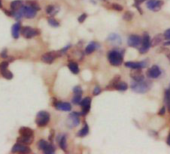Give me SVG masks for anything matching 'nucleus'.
<instances>
[{
	"mask_svg": "<svg viewBox=\"0 0 170 154\" xmlns=\"http://www.w3.org/2000/svg\"><path fill=\"white\" fill-rule=\"evenodd\" d=\"M123 53L124 50H118V49H113L109 51L107 54L109 63L113 66H120L123 62Z\"/></svg>",
	"mask_w": 170,
	"mask_h": 154,
	"instance_id": "1",
	"label": "nucleus"
},
{
	"mask_svg": "<svg viewBox=\"0 0 170 154\" xmlns=\"http://www.w3.org/2000/svg\"><path fill=\"white\" fill-rule=\"evenodd\" d=\"M150 86H151V83L147 80H143V81H140V82H137V81H133L130 87L131 89L136 92V93H146L147 91H149L150 89Z\"/></svg>",
	"mask_w": 170,
	"mask_h": 154,
	"instance_id": "2",
	"label": "nucleus"
},
{
	"mask_svg": "<svg viewBox=\"0 0 170 154\" xmlns=\"http://www.w3.org/2000/svg\"><path fill=\"white\" fill-rule=\"evenodd\" d=\"M50 121V114L48 113L47 111H39L37 115H36V119H35V122L37 126L39 127H44L46 126L49 123Z\"/></svg>",
	"mask_w": 170,
	"mask_h": 154,
	"instance_id": "3",
	"label": "nucleus"
},
{
	"mask_svg": "<svg viewBox=\"0 0 170 154\" xmlns=\"http://www.w3.org/2000/svg\"><path fill=\"white\" fill-rule=\"evenodd\" d=\"M38 149L43 151L45 154H53L55 152V147L51 144V143L41 139L38 141Z\"/></svg>",
	"mask_w": 170,
	"mask_h": 154,
	"instance_id": "4",
	"label": "nucleus"
},
{
	"mask_svg": "<svg viewBox=\"0 0 170 154\" xmlns=\"http://www.w3.org/2000/svg\"><path fill=\"white\" fill-rule=\"evenodd\" d=\"M150 47H151V39L149 37V35L147 33H145L143 35L141 46L139 47V52L141 54L146 53V52H148V50Z\"/></svg>",
	"mask_w": 170,
	"mask_h": 154,
	"instance_id": "5",
	"label": "nucleus"
},
{
	"mask_svg": "<svg viewBox=\"0 0 170 154\" xmlns=\"http://www.w3.org/2000/svg\"><path fill=\"white\" fill-rule=\"evenodd\" d=\"M60 55H61V53H60V52H55V51H50V52L44 53L42 56H41V60H42L43 62L47 63V64H51V63H52L56 58H58Z\"/></svg>",
	"mask_w": 170,
	"mask_h": 154,
	"instance_id": "6",
	"label": "nucleus"
},
{
	"mask_svg": "<svg viewBox=\"0 0 170 154\" xmlns=\"http://www.w3.org/2000/svg\"><path fill=\"white\" fill-rule=\"evenodd\" d=\"M163 0H148L146 2V6L151 11H159L163 6Z\"/></svg>",
	"mask_w": 170,
	"mask_h": 154,
	"instance_id": "7",
	"label": "nucleus"
},
{
	"mask_svg": "<svg viewBox=\"0 0 170 154\" xmlns=\"http://www.w3.org/2000/svg\"><path fill=\"white\" fill-rule=\"evenodd\" d=\"M11 152L12 153H31V149H30V147L27 146V144L17 142L16 144L12 147Z\"/></svg>",
	"mask_w": 170,
	"mask_h": 154,
	"instance_id": "8",
	"label": "nucleus"
},
{
	"mask_svg": "<svg viewBox=\"0 0 170 154\" xmlns=\"http://www.w3.org/2000/svg\"><path fill=\"white\" fill-rule=\"evenodd\" d=\"M21 33L23 35V37H25L26 39H29V38H32V37L36 36V35H39L40 30L26 26V27H23L21 29Z\"/></svg>",
	"mask_w": 170,
	"mask_h": 154,
	"instance_id": "9",
	"label": "nucleus"
},
{
	"mask_svg": "<svg viewBox=\"0 0 170 154\" xmlns=\"http://www.w3.org/2000/svg\"><path fill=\"white\" fill-rule=\"evenodd\" d=\"M22 9V12L24 14V17H26L28 19H32L35 17L36 13H37V10L34 9L31 5L28 4V5H23L21 7Z\"/></svg>",
	"mask_w": 170,
	"mask_h": 154,
	"instance_id": "10",
	"label": "nucleus"
},
{
	"mask_svg": "<svg viewBox=\"0 0 170 154\" xmlns=\"http://www.w3.org/2000/svg\"><path fill=\"white\" fill-rule=\"evenodd\" d=\"M142 43V38L138 35H130L128 37V41H127V44L130 46V47L133 48H139L141 46Z\"/></svg>",
	"mask_w": 170,
	"mask_h": 154,
	"instance_id": "11",
	"label": "nucleus"
},
{
	"mask_svg": "<svg viewBox=\"0 0 170 154\" xmlns=\"http://www.w3.org/2000/svg\"><path fill=\"white\" fill-rule=\"evenodd\" d=\"M79 113L78 112H72L68 116V121L67 124L69 127H76L77 125H79L80 123V118H79Z\"/></svg>",
	"mask_w": 170,
	"mask_h": 154,
	"instance_id": "12",
	"label": "nucleus"
},
{
	"mask_svg": "<svg viewBox=\"0 0 170 154\" xmlns=\"http://www.w3.org/2000/svg\"><path fill=\"white\" fill-rule=\"evenodd\" d=\"M146 75L150 79H156L161 75V70H160V68L158 67V65H153L147 70Z\"/></svg>",
	"mask_w": 170,
	"mask_h": 154,
	"instance_id": "13",
	"label": "nucleus"
},
{
	"mask_svg": "<svg viewBox=\"0 0 170 154\" xmlns=\"http://www.w3.org/2000/svg\"><path fill=\"white\" fill-rule=\"evenodd\" d=\"M79 105L81 106V115H86L90 110V106H91V98L90 97H85L84 99H82L81 102L79 103Z\"/></svg>",
	"mask_w": 170,
	"mask_h": 154,
	"instance_id": "14",
	"label": "nucleus"
},
{
	"mask_svg": "<svg viewBox=\"0 0 170 154\" xmlns=\"http://www.w3.org/2000/svg\"><path fill=\"white\" fill-rule=\"evenodd\" d=\"M126 67L131 68V69H141V68H145L147 66V61H139V62H135V61H127L124 63Z\"/></svg>",
	"mask_w": 170,
	"mask_h": 154,
	"instance_id": "15",
	"label": "nucleus"
},
{
	"mask_svg": "<svg viewBox=\"0 0 170 154\" xmlns=\"http://www.w3.org/2000/svg\"><path fill=\"white\" fill-rule=\"evenodd\" d=\"M54 107L57 110H60V111H71V108L72 106L70 103L68 102H62V101H55L53 103Z\"/></svg>",
	"mask_w": 170,
	"mask_h": 154,
	"instance_id": "16",
	"label": "nucleus"
},
{
	"mask_svg": "<svg viewBox=\"0 0 170 154\" xmlns=\"http://www.w3.org/2000/svg\"><path fill=\"white\" fill-rule=\"evenodd\" d=\"M107 40H108V42H110L114 46H118V45H120L122 43V39L117 33H111L109 36H108Z\"/></svg>",
	"mask_w": 170,
	"mask_h": 154,
	"instance_id": "17",
	"label": "nucleus"
},
{
	"mask_svg": "<svg viewBox=\"0 0 170 154\" xmlns=\"http://www.w3.org/2000/svg\"><path fill=\"white\" fill-rule=\"evenodd\" d=\"M20 30H21V24H20L19 22H16L15 24L12 25L11 33H12V37L14 39H18L19 35H20Z\"/></svg>",
	"mask_w": 170,
	"mask_h": 154,
	"instance_id": "18",
	"label": "nucleus"
},
{
	"mask_svg": "<svg viewBox=\"0 0 170 154\" xmlns=\"http://www.w3.org/2000/svg\"><path fill=\"white\" fill-rule=\"evenodd\" d=\"M100 47V45L95 42V41H91V42L86 46V48H85V52L86 54H91L92 52H94V51L96 49H98Z\"/></svg>",
	"mask_w": 170,
	"mask_h": 154,
	"instance_id": "19",
	"label": "nucleus"
},
{
	"mask_svg": "<svg viewBox=\"0 0 170 154\" xmlns=\"http://www.w3.org/2000/svg\"><path fill=\"white\" fill-rule=\"evenodd\" d=\"M58 144L60 146V148L62 149L63 151H67V143H66V135L62 134V135H59L58 138Z\"/></svg>",
	"mask_w": 170,
	"mask_h": 154,
	"instance_id": "20",
	"label": "nucleus"
},
{
	"mask_svg": "<svg viewBox=\"0 0 170 154\" xmlns=\"http://www.w3.org/2000/svg\"><path fill=\"white\" fill-rule=\"evenodd\" d=\"M19 134L24 135V136H33L34 132L31 128H29V127H20L19 128Z\"/></svg>",
	"mask_w": 170,
	"mask_h": 154,
	"instance_id": "21",
	"label": "nucleus"
},
{
	"mask_svg": "<svg viewBox=\"0 0 170 154\" xmlns=\"http://www.w3.org/2000/svg\"><path fill=\"white\" fill-rule=\"evenodd\" d=\"M23 6V1L22 0H14L11 3H10V9L11 11H15V10H18Z\"/></svg>",
	"mask_w": 170,
	"mask_h": 154,
	"instance_id": "22",
	"label": "nucleus"
},
{
	"mask_svg": "<svg viewBox=\"0 0 170 154\" xmlns=\"http://www.w3.org/2000/svg\"><path fill=\"white\" fill-rule=\"evenodd\" d=\"M17 142H21L24 144H31L33 142V136H24V135H20V137L17 139Z\"/></svg>",
	"mask_w": 170,
	"mask_h": 154,
	"instance_id": "23",
	"label": "nucleus"
},
{
	"mask_svg": "<svg viewBox=\"0 0 170 154\" xmlns=\"http://www.w3.org/2000/svg\"><path fill=\"white\" fill-rule=\"evenodd\" d=\"M114 88L116 90H118V91H126L128 89V85H127V83H125L124 81L120 80V81H118L117 83L115 84Z\"/></svg>",
	"mask_w": 170,
	"mask_h": 154,
	"instance_id": "24",
	"label": "nucleus"
},
{
	"mask_svg": "<svg viewBox=\"0 0 170 154\" xmlns=\"http://www.w3.org/2000/svg\"><path fill=\"white\" fill-rule=\"evenodd\" d=\"M139 70H140V69H138V72H132V73H131L132 79L134 80V81H137V82H140V81L145 80V78H144V75L141 74V72H139Z\"/></svg>",
	"mask_w": 170,
	"mask_h": 154,
	"instance_id": "25",
	"label": "nucleus"
},
{
	"mask_svg": "<svg viewBox=\"0 0 170 154\" xmlns=\"http://www.w3.org/2000/svg\"><path fill=\"white\" fill-rule=\"evenodd\" d=\"M68 68L73 74H78L79 73V67H78V64L76 62H69L68 63Z\"/></svg>",
	"mask_w": 170,
	"mask_h": 154,
	"instance_id": "26",
	"label": "nucleus"
},
{
	"mask_svg": "<svg viewBox=\"0 0 170 154\" xmlns=\"http://www.w3.org/2000/svg\"><path fill=\"white\" fill-rule=\"evenodd\" d=\"M13 12V14H12V16L16 19V20H18V21H20L23 17H24V14H23V12H22V9L20 8V9H18V10H15V11H12Z\"/></svg>",
	"mask_w": 170,
	"mask_h": 154,
	"instance_id": "27",
	"label": "nucleus"
},
{
	"mask_svg": "<svg viewBox=\"0 0 170 154\" xmlns=\"http://www.w3.org/2000/svg\"><path fill=\"white\" fill-rule=\"evenodd\" d=\"M88 132H89V127L87 124H85L83 126V128H82V129L78 133H77V136H78V137H84V136H86L87 134H88Z\"/></svg>",
	"mask_w": 170,
	"mask_h": 154,
	"instance_id": "28",
	"label": "nucleus"
},
{
	"mask_svg": "<svg viewBox=\"0 0 170 154\" xmlns=\"http://www.w3.org/2000/svg\"><path fill=\"white\" fill-rule=\"evenodd\" d=\"M1 72V75L4 77V78H6L8 80L10 79H12L13 78V73L11 72V71H9L8 68L7 69H5V70H2V71H0Z\"/></svg>",
	"mask_w": 170,
	"mask_h": 154,
	"instance_id": "29",
	"label": "nucleus"
},
{
	"mask_svg": "<svg viewBox=\"0 0 170 154\" xmlns=\"http://www.w3.org/2000/svg\"><path fill=\"white\" fill-rule=\"evenodd\" d=\"M46 12L49 15H54L56 12H58V8L53 6V5H48V6L46 7Z\"/></svg>",
	"mask_w": 170,
	"mask_h": 154,
	"instance_id": "30",
	"label": "nucleus"
},
{
	"mask_svg": "<svg viewBox=\"0 0 170 154\" xmlns=\"http://www.w3.org/2000/svg\"><path fill=\"white\" fill-rule=\"evenodd\" d=\"M82 100V94H74V97L72 98V103L79 104Z\"/></svg>",
	"mask_w": 170,
	"mask_h": 154,
	"instance_id": "31",
	"label": "nucleus"
},
{
	"mask_svg": "<svg viewBox=\"0 0 170 154\" xmlns=\"http://www.w3.org/2000/svg\"><path fill=\"white\" fill-rule=\"evenodd\" d=\"M164 101H165L166 106L170 109V89H167L165 91V98H164Z\"/></svg>",
	"mask_w": 170,
	"mask_h": 154,
	"instance_id": "32",
	"label": "nucleus"
},
{
	"mask_svg": "<svg viewBox=\"0 0 170 154\" xmlns=\"http://www.w3.org/2000/svg\"><path fill=\"white\" fill-rule=\"evenodd\" d=\"M121 79H120V76H116V77H114L112 80H111V82H110V84L107 86V88H114V86H115V84L117 83L118 81H120Z\"/></svg>",
	"mask_w": 170,
	"mask_h": 154,
	"instance_id": "33",
	"label": "nucleus"
},
{
	"mask_svg": "<svg viewBox=\"0 0 170 154\" xmlns=\"http://www.w3.org/2000/svg\"><path fill=\"white\" fill-rule=\"evenodd\" d=\"M161 41H162V36H161V35H158V36L154 37V38H153V40H151V45L156 46L157 44L160 43Z\"/></svg>",
	"mask_w": 170,
	"mask_h": 154,
	"instance_id": "34",
	"label": "nucleus"
},
{
	"mask_svg": "<svg viewBox=\"0 0 170 154\" xmlns=\"http://www.w3.org/2000/svg\"><path fill=\"white\" fill-rule=\"evenodd\" d=\"M48 23H49V25H51V26H53V27H58L59 26V22L56 19H54L53 17H50L48 19Z\"/></svg>",
	"mask_w": 170,
	"mask_h": 154,
	"instance_id": "35",
	"label": "nucleus"
},
{
	"mask_svg": "<svg viewBox=\"0 0 170 154\" xmlns=\"http://www.w3.org/2000/svg\"><path fill=\"white\" fill-rule=\"evenodd\" d=\"M132 18H133V13L131 11H127L123 15V19L126 20V21H130Z\"/></svg>",
	"mask_w": 170,
	"mask_h": 154,
	"instance_id": "36",
	"label": "nucleus"
},
{
	"mask_svg": "<svg viewBox=\"0 0 170 154\" xmlns=\"http://www.w3.org/2000/svg\"><path fill=\"white\" fill-rule=\"evenodd\" d=\"M8 65H9L8 61H3V62H1V63H0V71L7 69V68H8Z\"/></svg>",
	"mask_w": 170,
	"mask_h": 154,
	"instance_id": "37",
	"label": "nucleus"
},
{
	"mask_svg": "<svg viewBox=\"0 0 170 154\" xmlns=\"http://www.w3.org/2000/svg\"><path fill=\"white\" fill-rule=\"evenodd\" d=\"M111 8L112 9H114V10H116V11H122L123 10V7L121 6V5H119V4H112L111 5Z\"/></svg>",
	"mask_w": 170,
	"mask_h": 154,
	"instance_id": "38",
	"label": "nucleus"
},
{
	"mask_svg": "<svg viewBox=\"0 0 170 154\" xmlns=\"http://www.w3.org/2000/svg\"><path fill=\"white\" fill-rule=\"evenodd\" d=\"M82 88L80 86H75L74 88H73V93L74 94H82Z\"/></svg>",
	"mask_w": 170,
	"mask_h": 154,
	"instance_id": "39",
	"label": "nucleus"
},
{
	"mask_svg": "<svg viewBox=\"0 0 170 154\" xmlns=\"http://www.w3.org/2000/svg\"><path fill=\"white\" fill-rule=\"evenodd\" d=\"M86 17H87V14H85V13L81 14L80 16L78 17V22H79V23H82V22H84V20L86 19Z\"/></svg>",
	"mask_w": 170,
	"mask_h": 154,
	"instance_id": "40",
	"label": "nucleus"
},
{
	"mask_svg": "<svg viewBox=\"0 0 170 154\" xmlns=\"http://www.w3.org/2000/svg\"><path fill=\"white\" fill-rule=\"evenodd\" d=\"M100 92H101V88L99 86H95L94 87V90H93V95H98V94H100Z\"/></svg>",
	"mask_w": 170,
	"mask_h": 154,
	"instance_id": "41",
	"label": "nucleus"
},
{
	"mask_svg": "<svg viewBox=\"0 0 170 154\" xmlns=\"http://www.w3.org/2000/svg\"><path fill=\"white\" fill-rule=\"evenodd\" d=\"M29 4L31 5V6H32L34 9L37 10V11H39V10H40V6H39V5L36 3V2H34V1H33V2H29Z\"/></svg>",
	"mask_w": 170,
	"mask_h": 154,
	"instance_id": "42",
	"label": "nucleus"
},
{
	"mask_svg": "<svg viewBox=\"0 0 170 154\" xmlns=\"http://www.w3.org/2000/svg\"><path fill=\"white\" fill-rule=\"evenodd\" d=\"M164 38L165 39H167V40H170V28L169 29H167L165 32H164Z\"/></svg>",
	"mask_w": 170,
	"mask_h": 154,
	"instance_id": "43",
	"label": "nucleus"
},
{
	"mask_svg": "<svg viewBox=\"0 0 170 154\" xmlns=\"http://www.w3.org/2000/svg\"><path fill=\"white\" fill-rule=\"evenodd\" d=\"M70 47H71V45H67V46H66V47H64V48H62V49H61V50L59 51V52H60L61 54H63V53H65L66 51H67V50H68Z\"/></svg>",
	"mask_w": 170,
	"mask_h": 154,
	"instance_id": "44",
	"label": "nucleus"
},
{
	"mask_svg": "<svg viewBox=\"0 0 170 154\" xmlns=\"http://www.w3.org/2000/svg\"><path fill=\"white\" fill-rule=\"evenodd\" d=\"M1 57L2 58H7V49H4L1 52Z\"/></svg>",
	"mask_w": 170,
	"mask_h": 154,
	"instance_id": "45",
	"label": "nucleus"
},
{
	"mask_svg": "<svg viewBox=\"0 0 170 154\" xmlns=\"http://www.w3.org/2000/svg\"><path fill=\"white\" fill-rule=\"evenodd\" d=\"M158 114H159V115H161V116H162V115H164V114H165V107L163 106L162 108H161L160 110H159Z\"/></svg>",
	"mask_w": 170,
	"mask_h": 154,
	"instance_id": "46",
	"label": "nucleus"
},
{
	"mask_svg": "<svg viewBox=\"0 0 170 154\" xmlns=\"http://www.w3.org/2000/svg\"><path fill=\"white\" fill-rule=\"evenodd\" d=\"M3 12L6 15H8V16H12V14H13V12H10V11H8V10H6V9H3Z\"/></svg>",
	"mask_w": 170,
	"mask_h": 154,
	"instance_id": "47",
	"label": "nucleus"
},
{
	"mask_svg": "<svg viewBox=\"0 0 170 154\" xmlns=\"http://www.w3.org/2000/svg\"><path fill=\"white\" fill-rule=\"evenodd\" d=\"M144 1H145V0H134V2H135V4H141V3H143Z\"/></svg>",
	"mask_w": 170,
	"mask_h": 154,
	"instance_id": "48",
	"label": "nucleus"
},
{
	"mask_svg": "<svg viewBox=\"0 0 170 154\" xmlns=\"http://www.w3.org/2000/svg\"><path fill=\"white\" fill-rule=\"evenodd\" d=\"M167 144L170 146V133H169V135H168V137H167Z\"/></svg>",
	"mask_w": 170,
	"mask_h": 154,
	"instance_id": "49",
	"label": "nucleus"
},
{
	"mask_svg": "<svg viewBox=\"0 0 170 154\" xmlns=\"http://www.w3.org/2000/svg\"><path fill=\"white\" fill-rule=\"evenodd\" d=\"M164 45H170V41H169V42H165V43H164Z\"/></svg>",
	"mask_w": 170,
	"mask_h": 154,
	"instance_id": "50",
	"label": "nucleus"
},
{
	"mask_svg": "<svg viewBox=\"0 0 170 154\" xmlns=\"http://www.w3.org/2000/svg\"><path fill=\"white\" fill-rule=\"evenodd\" d=\"M167 58H168V59L170 60V52H169V53L167 54Z\"/></svg>",
	"mask_w": 170,
	"mask_h": 154,
	"instance_id": "51",
	"label": "nucleus"
},
{
	"mask_svg": "<svg viewBox=\"0 0 170 154\" xmlns=\"http://www.w3.org/2000/svg\"><path fill=\"white\" fill-rule=\"evenodd\" d=\"M2 7V4H1V1H0V8Z\"/></svg>",
	"mask_w": 170,
	"mask_h": 154,
	"instance_id": "52",
	"label": "nucleus"
},
{
	"mask_svg": "<svg viewBox=\"0 0 170 154\" xmlns=\"http://www.w3.org/2000/svg\"><path fill=\"white\" fill-rule=\"evenodd\" d=\"M169 89H170V86H169Z\"/></svg>",
	"mask_w": 170,
	"mask_h": 154,
	"instance_id": "53",
	"label": "nucleus"
}]
</instances>
